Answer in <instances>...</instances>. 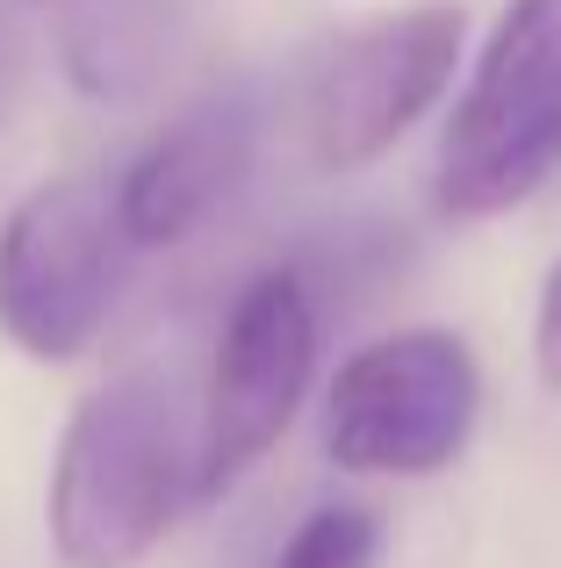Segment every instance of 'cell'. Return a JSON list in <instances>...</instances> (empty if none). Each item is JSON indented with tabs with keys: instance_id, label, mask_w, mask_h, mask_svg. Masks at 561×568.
<instances>
[{
	"instance_id": "cell-2",
	"label": "cell",
	"mask_w": 561,
	"mask_h": 568,
	"mask_svg": "<svg viewBox=\"0 0 561 568\" xmlns=\"http://www.w3.org/2000/svg\"><path fill=\"white\" fill-rule=\"evenodd\" d=\"M561 166V0H511L432 159V202L461 223L504 216Z\"/></svg>"
},
{
	"instance_id": "cell-5",
	"label": "cell",
	"mask_w": 561,
	"mask_h": 568,
	"mask_svg": "<svg viewBox=\"0 0 561 568\" xmlns=\"http://www.w3.org/2000/svg\"><path fill=\"white\" fill-rule=\"evenodd\" d=\"M317 338L324 303L295 260L267 266L238 288L195 410V497H224L295 425L309 382H317Z\"/></svg>"
},
{
	"instance_id": "cell-7",
	"label": "cell",
	"mask_w": 561,
	"mask_h": 568,
	"mask_svg": "<svg viewBox=\"0 0 561 568\" xmlns=\"http://www.w3.org/2000/svg\"><path fill=\"white\" fill-rule=\"evenodd\" d=\"M259 152V101L253 87H216L187 101L115 181V216L130 245H181L238 194Z\"/></svg>"
},
{
	"instance_id": "cell-6",
	"label": "cell",
	"mask_w": 561,
	"mask_h": 568,
	"mask_svg": "<svg viewBox=\"0 0 561 568\" xmlns=\"http://www.w3.org/2000/svg\"><path fill=\"white\" fill-rule=\"evenodd\" d=\"M115 187L65 173L29 187L0 223V332L29 361H72L109 324L130 260Z\"/></svg>"
},
{
	"instance_id": "cell-10",
	"label": "cell",
	"mask_w": 561,
	"mask_h": 568,
	"mask_svg": "<svg viewBox=\"0 0 561 568\" xmlns=\"http://www.w3.org/2000/svg\"><path fill=\"white\" fill-rule=\"evenodd\" d=\"M533 353H540V375L561 388V260L548 274V295H540V332H533Z\"/></svg>"
},
{
	"instance_id": "cell-9",
	"label": "cell",
	"mask_w": 561,
	"mask_h": 568,
	"mask_svg": "<svg viewBox=\"0 0 561 568\" xmlns=\"http://www.w3.org/2000/svg\"><path fill=\"white\" fill-rule=\"evenodd\" d=\"M375 561H381V518L367 504H317L274 555V568H375Z\"/></svg>"
},
{
	"instance_id": "cell-4",
	"label": "cell",
	"mask_w": 561,
	"mask_h": 568,
	"mask_svg": "<svg viewBox=\"0 0 561 568\" xmlns=\"http://www.w3.org/2000/svg\"><path fill=\"white\" fill-rule=\"evenodd\" d=\"M482 417V367L461 332H389L360 346L324 388V454L346 475L418 483L468 454Z\"/></svg>"
},
{
	"instance_id": "cell-8",
	"label": "cell",
	"mask_w": 561,
	"mask_h": 568,
	"mask_svg": "<svg viewBox=\"0 0 561 568\" xmlns=\"http://www.w3.org/2000/svg\"><path fill=\"white\" fill-rule=\"evenodd\" d=\"M159 51H166V29L144 0H109L72 29V80L86 94H137L152 80Z\"/></svg>"
},
{
	"instance_id": "cell-3",
	"label": "cell",
	"mask_w": 561,
	"mask_h": 568,
	"mask_svg": "<svg viewBox=\"0 0 561 568\" xmlns=\"http://www.w3.org/2000/svg\"><path fill=\"white\" fill-rule=\"evenodd\" d=\"M468 14L453 0H418L396 14L324 37L295 72V138L317 173H360L453 87Z\"/></svg>"
},
{
	"instance_id": "cell-1",
	"label": "cell",
	"mask_w": 561,
	"mask_h": 568,
	"mask_svg": "<svg viewBox=\"0 0 561 568\" xmlns=\"http://www.w3.org/2000/svg\"><path fill=\"white\" fill-rule=\"evenodd\" d=\"M195 497V432L152 367L101 382L51 460V547L65 568H137Z\"/></svg>"
}]
</instances>
